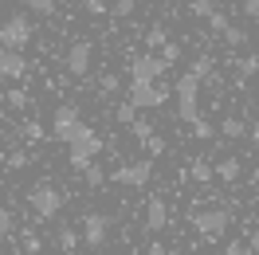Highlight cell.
Here are the masks:
<instances>
[{
	"label": "cell",
	"mask_w": 259,
	"mask_h": 255,
	"mask_svg": "<svg viewBox=\"0 0 259 255\" xmlns=\"http://www.w3.org/2000/svg\"><path fill=\"white\" fill-rule=\"evenodd\" d=\"M51 138H55V142H63V145H71V149H91L95 157L106 149V142H102L95 130L82 122L75 106H59V110L51 114Z\"/></svg>",
	"instance_id": "cell-1"
},
{
	"label": "cell",
	"mask_w": 259,
	"mask_h": 255,
	"mask_svg": "<svg viewBox=\"0 0 259 255\" xmlns=\"http://www.w3.org/2000/svg\"><path fill=\"white\" fill-rule=\"evenodd\" d=\"M193 228H196V236L204 239V243H216V239H224V232L232 228V212L220 208V204L196 208L193 212Z\"/></svg>",
	"instance_id": "cell-2"
},
{
	"label": "cell",
	"mask_w": 259,
	"mask_h": 255,
	"mask_svg": "<svg viewBox=\"0 0 259 255\" xmlns=\"http://www.w3.org/2000/svg\"><path fill=\"white\" fill-rule=\"evenodd\" d=\"M173 95H177V118L181 122L193 126L196 118H204V114H200V79H196L193 71H185V75L177 79Z\"/></svg>",
	"instance_id": "cell-3"
},
{
	"label": "cell",
	"mask_w": 259,
	"mask_h": 255,
	"mask_svg": "<svg viewBox=\"0 0 259 255\" xmlns=\"http://www.w3.org/2000/svg\"><path fill=\"white\" fill-rule=\"evenodd\" d=\"M28 208L35 212V220H55L63 212V192L55 189L51 181H39L28 189Z\"/></svg>",
	"instance_id": "cell-4"
},
{
	"label": "cell",
	"mask_w": 259,
	"mask_h": 255,
	"mask_svg": "<svg viewBox=\"0 0 259 255\" xmlns=\"http://www.w3.org/2000/svg\"><path fill=\"white\" fill-rule=\"evenodd\" d=\"M149 181H153V157L118 165V169L110 173V185H122V189H146Z\"/></svg>",
	"instance_id": "cell-5"
},
{
	"label": "cell",
	"mask_w": 259,
	"mask_h": 255,
	"mask_svg": "<svg viewBox=\"0 0 259 255\" xmlns=\"http://www.w3.org/2000/svg\"><path fill=\"white\" fill-rule=\"evenodd\" d=\"M110 232H114V216H106V212H87L82 216V243L91 247V251H98V247H106L110 243Z\"/></svg>",
	"instance_id": "cell-6"
},
{
	"label": "cell",
	"mask_w": 259,
	"mask_h": 255,
	"mask_svg": "<svg viewBox=\"0 0 259 255\" xmlns=\"http://www.w3.org/2000/svg\"><path fill=\"white\" fill-rule=\"evenodd\" d=\"M32 44V20L28 16H4L0 20V48L24 51Z\"/></svg>",
	"instance_id": "cell-7"
},
{
	"label": "cell",
	"mask_w": 259,
	"mask_h": 255,
	"mask_svg": "<svg viewBox=\"0 0 259 255\" xmlns=\"http://www.w3.org/2000/svg\"><path fill=\"white\" fill-rule=\"evenodd\" d=\"M126 102H134L138 110H157V106L169 102V87H165V82H130Z\"/></svg>",
	"instance_id": "cell-8"
},
{
	"label": "cell",
	"mask_w": 259,
	"mask_h": 255,
	"mask_svg": "<svg viewBox=\"0 0 259 255\" xmlns=\"http://www.w3.org/2000/svg\"><path fill=\"white\" fill-rule=\"evenodd\" d=\"M165 71H169V63H165L161 55H149V51L130 59V82H161Z\"/></svg>",
	"instance_id": "cell-9"
},
{
	"label": "cell",
	"mask_w": 259,
	"mask_h": 255,
	"mask_svg": "<svg viewBox=\"0 0 259 255\" xmlns=\"http://www.w3.org/2000/svg\"><path fill=\"white\" fill-rule=\"evenodd\" d=\"M63 63H67V75H75V79L91 75V63H95V44H91V39H75V44L67 48Z\"/></svg>",
	"instance_id": "cell-10"
},
{
	"label": "cell",
	"mask_w": 259,
	"mask_h": 255,
	"mask_svg": "<svg viewBox=\"0 0 259 255\" xmlns=\"http://www.w3.org/2000/svg\"><path fill=\"white\" fill-rule=\"evenodd\" d=\"M24 75H28V59H24V51H8V48H0V79L20 82Z\"/></svg>",
	"instance_id": "cell-11"
},
{
	"label": "cell",
	"mask_w": 259,
	"mask_h": 255,
	"mask_svg": "<svg viewBox=\"0 0 259 255\" xmlns=\"http://www.w3.org/2000/svg\"><path fill=\"white\" fill-rule=\"evenodd\" d=\"M165 228H169V204H165L161 196H153V200L146 204V232L157 236V232H165Z\"/></svg>",
	"instance_id": "cell-12"
},
{
	"label": "cell",
	"mask_w": 259,
	"mask_h": 255,
	"mask_svg": "<svg viewBox=\"0 0 259 255\" xmlns=\"http://www.w3.org/2000/svg\"><path fill=\"white\" fill-rule=\"evenodd\" d=\"M212 169H216V181H224V185H236V181L243 177V161H240V157H220L216 165H212Z\"/></svg>",
	"instance_id": "cell-13"
},
{
	"label": "cell",
	"mask_w": 259,
	"mask_h": 255,
	"mask_svg": "<svg viewBox=\"0 0 259 255\" xmlns=\"http://www.w3.org/2000/svg\"><path fill=\"white\" fill-rule=\"evenodd\" d=\"M220 134H224L228 142H240V138H247V122H243L240 114H228L224 122H220Z\"/></svg>",
	"instance_id": "cell-14"
},
{
	"label": "cell",
	"mask_w": 259,
	"mask_h": 255,
	"mask_svg": "<svg viewBox=\"0 0 259 255\" xmlns=\"http://www.w3.org/2000/svg\"><path fill=\"white\" fill-rule=\"evenodd\" d=\"M79 243H82V236L75 232V228H59V236H55V247L63 255H75L79 251Z\"/></svg>",
	"instance_id": "cell-15"
},
{
	"label": "cell",
	"mask_w": 259,
	"mask_h": 255,
	"mask_svg": "<svg viewBox=\"0 0 259 255\" xmlns=\"http://www.w3.org/2000/svg\"><path fill=\"white\" fill-rule=\"evenodd\" d=\"M189 177H193L196 185H208V181H216V169H212V161L196 157L193 165H189Z\"/></svg>",
	"instance_id": "cell-16"
},
{
	"label": "cell",
	"mask_w": 259,
	"mask_h": 255,
	"mask_svg": "<svg viewBox=\"0 0 259 255\" xmlns=\"http://www.w3.org/2000/svg\"><path fill=\"white\" fill-rule=\"evenodd\" d=\"M255 71H259V55H243V59H236V87H243Z\"/></svg>",
	"instance_id": "cell-17"
},
{
	"label": "cell",
	"mask_w": 259,
	"mask_h": 255,
	"mask_svg": "<svg viewBox=\"0 0 259 255\" xmlns=\"http://www.w3.org/2000/svg\"><path fill=\"white\" fill-rule=\"evenodd\" d=\"M153 134H157V130H153V122H149V118H134V122H130V138H134V142L146 145Z\"/></svg>",
	"instance_id": "cell-18"
},
{
	"label": "cell",
	"mask_w": 259,
	"mask_h": 255,
	"mask_svg": "<svg viewBox=\"0 0 259 255\" xmlns=\"http://www.w3.org/2000/svg\"><path fill=\"white\" fill-rule=\"evenodd\" d=\"M67 161H71V169H75V173H87V169L95 165V153H91V149H71Z\"/></svg>",
	"instance_id": "cell-19"
},
{
	"label": "cell",
	"mask_w": 259,
	"mask_h": 255,
	"mask_svg": "<svg viewBox=\"0 0 259 255\" xmlns=\"http://www.w3.org/2000/svg\"><path fill=\"white\" fill-rule=\"evenodd\" d=\"M24 8H28V12H35V16H55L59 0H24Z\"/></svg>",
	"instance_id": "cell-20"
},
{
	"label": "cell",
	"mask_w": 259,
	"mask_h": 255,
	"mask_svg": "<svg viewBox=\"0 0 259 255\" xmlns=\"http://www.w3.org/2000/svg\"><path fill=\"white\" fill-rule=\"evenodd\" d=\"M220 35H224V44H228V48H243V44H247V32H243V28H236V24H228Z\"/></svg>",
	"instance_id": "cell-21"
},
{
	"label": "cell",
	"mask_w": 259,
	"mask_h": 255,
	"mask_svg": "<svg viewBox=\"0 0 259 255\" xmlns=\"http://www.w3.org/2000/svg\"><path fill=\"white\" fill-rule=\"evenodd\" d=\"M165 44H169V35H165V28H161V24H153V28L146 32V48H165Z\"/></svg>",
	"instance_id": "cell-22"
},
{
	"label": "cell",
	"mask_w": 259,
	"mask_h": 255,
	"mask_svg": "<svg viewBox=\"0 0 259 255\" xmlns=\"http://www.w3.org/2000/svg\"><path fill=\"white\" fill-rule=\"evenodd\" d=\"M20 247H24L28 255H39L44 251V239L35 236V232H24V236H20Z\"/></svg>",
	"instance_id": "cell-23"
},
{
	"label": "cell",
	"mask_w": 259,
	"mask_h": 255,
	"mask_svg": "<svg viewBox=\"0 0 259 255\" xmlns=\"http://www.w3.org/2000/svg\"><path fill=\"white\" fill-rule=\"evenodd\" d=\"M189 12L200 16V20H208L212 12H216V4H212V0H189Z\"/></svg>",
	"instance_id": "cell-24"
},
{
	"label": "cell",
	"mask_w": 259,
	"mask_h": 255,
	"mask_svg": "<svg viewBox=\"0 0 259 255\" xmlns=\"http://www.w3.org/2000/svg\"><path fill=\"white\" fill-rule=\"evenodd\" d=\"M106 177H110V173H102V169H98V165H91V169H87V173H82V181H87V185H91V189H102V185H106Z\"/></svg>",
	"instance_id": "cell-25"
},
{
	"label": "cell",
	"mask_w": 259,
	"mask_h": 255,
	"mask_svg": "<svg viewBox=\"0 0 259 255\" xmlns=\"http://www.w3.org/2000/svg\"><path fill=\"white\" fill-rule=\"evenodd\" d=\"M79 8H82V12H91V16H106V12H110L106 0H79Z\"/></svg>",
	"instance_id": "cell-26"
},
{
	"label": "cell",
	"mask_w": 259,
	"mask_h": 255,
	"mask_svg": "<svg viewBox=\"0 0 259 255\" xmlns=\"http://www.w3.org/2000/svg\"><path fill=\"white\" fill-rule=\"evenodd\" d=\"M110 16H114V20L134 16V0H114V4H110Z\"/></svg>",
	"instance_id": "cell-27"
},
{
	"label": "cell",
	"mask_w": 259,
	"mask_h": 255,
	"mask_svg": "<svg viewBox=\"0 0 259 255\" xmlns=\"http://www.w3.org/2000/svg\"><path fill=\"white\" fill-rule=\"evenodd\" d=\"M8 106H12V110H28V91L12 87V91H8Z\"/></svg>",
	"instance_id": "cell-28"
},
{
	"label": "cell",
	"mask_w": 259,
	"mask_h": 255,
	"mask_svg": "<svg viewBox=\"0 0 259 255\" xmlns=\"http://www.w3.org/2000/svg\"><path fill=\"white\" fill-rule=\"evenodd\" d=\"M28 161H32V153H28V149H12V153H8V169L16 173V169H24Z\"/></svg>",
	"instance_id": "cell-29"
},
{
	"label": "cell",
	"mask_w": 259,
	"mask_h": 255,
	"mask_svg": "<svg viewBox=\"0 0 259 255\" xmlns=\"http://www.w3.org/2000/svg\"><path fill=\"white\" fill-rule=\"evenodd\" d=\"M114 118H118V122H122V126H130V122H134V118H138V106H134V102H122V106H118V110H114Z\"/></svg>",
	"instance_id": "cell-30"
},
{
	"label": "cell",
	"mask_w": 259,
	"mask_h": 255,
	"mask_svg": "<svg viewBox=\"0 0 259 255\" xmlns=\"http://www.w3.org/2000/svg\"><path fill=\"white\" fill-rule=\"evenodd\" d=\"M16 232V216H12V208H0V236H12Z\"/></svg>",
	"instance_id": "cell-31"
},
{
	"label": "cell",
	"mask_w": 259,
	"mask_h": 255,
	"mask_svg": "<svg viewBox=\"0 0 259 255\" xmlns=\"http://www.w3.org/2000/svg\"><path fill=\"white\" fill-rule=\"evenodd\" d=\"M189 71H193L196 79H208V75H212V59H208V55H200V59H193Z\"/></svg>",
	"instance_id": "cell-32"
},
{
	"label": "cell",
	"mask_w": 259,
	"mask_h": 255,
	"mask_svg": "<svg viewBox=\"0 0 259 255\" xmlns=\"http://www.w3.org/2000/svg\"><path fill=\"white\" fill-rule=\"evenodd\" d=\"M193 134H196V138H200V142H208L212 134H216V126H212L208 118H196V122H193Z\"/></svg>",
	"instance_id": "cell-33"
},
{
	"label": "cell",
	"mask_w": 259,
	"mask_h": 255,
	"mask_svg": "<svg viewBox=\"0 0 259 255\" xmlns=\"http://www.w3.org/2000/svg\"><path fill=\"white\" fill-rule=\"evenodd\" d=\"M161 153H165V138H161V134H153V138L146 142V157H161Z\"/></svg>",
	"instance_id": "cell-34"
},
{
	"label": "cell",
	"mask_w": 259,
	"mask_h": 255,
	"mask_svg": "<svg viewBox=\"0 0 259 255\" xmlns=\"http://www.w3.org/2000/svg\"><path fill=\"white\" fill-rule=\"evenodd\" d=\"M228 24H232V20H228L224 12H220V8H216V12H212V16H208V28H212V32H224Z\"/></svg>",
	"instance_id": "cell-35"
},
{
	"label": "cell",
	"mask_w": 259,
	"mask_h": 255,
	"mask_svg": "<svg viewBox=\"0 0 259 255\" xmlns=\"http://www.w3.org/2000/svg\"><path fill=\"white\" fill-rule=\"evenodd\" d=\"M24 138H28V142H39V138H44V126H39V122H24Z\"/></svg>",
	"instance_id": "cell-36"
},
{
	"label": "cell",
	"mask_w": 259,
	"mask_h": 255,
	"mask_svg": "<svg viewBox=\"0 0 259 255\" xmlns=\"http://www.w3.org/2000/svg\"><path fill=\"white\" fill-rule=\"evenodd\" d=\"M161 59H165L169 67H173V63L181 59V48H177V44H165V48H161Z\"/></svg>",
	"instance_id": "cell-37"
},
{
	"label": "cell",
	"mask_w": 259,
	"mask_h": 255,
	"mask_svg": "<svg viewBox=\"0 0 259 255\" xmlns=\"http://www.w3.org/2000/svg\"><path fill=\"white\" fill-rule=\"evenodd\" d=\"M220 255H247V243H240V239H228Z\"/></svg>",
	"instance_id": "cell-38"
},
{
	"label": "cell",
	"mask_w": 259,
	"mask_h": 255,
	"mask_svg": "<svg viewBox=\"0 0 259 255\" xmlns=\"http://www.w3.org/2000/svg\"><path fill=\"white\" fill-rule=\"evenodd\" d=\"M247 138H251V149L259 153V118L251 122V126H247Z\"/></svg>",
	"instance_id": "cell-39"
},
{
	"label": "cell",
	"mask_w": 259,
	"mask_h": 255,
	"mask_svg": "<svg viewBox=\"0 0 259 255\" xmlns=\"http://www.w3.org/2000/svg\"><path fill=\"white\" fill-rule=\"evenodd\" d=\"M243 16L259 20V0H243Z\"/></svg>",
	"instance_id": "cell-40"
},
{
	"label": "cell",
	"mask_w": 259,
	"mask_h": 255,
	"mask_svg": "<svg viewBox=\"0 0 259 255\" xmlns=\"http://www.w3.org/2000/svg\"><path fill=\"white\" fill-rule=\"evenodd\" d=\"M247 251H255V255H259V224L251 228V236H247Z\"/></svg>",
	"instance_id": "cell-41"
},
{
	"label": "cell",
	"mask_w": 259,
	"mask_h": 255,
	"mask_svg": "<svg viewBox=\"0 0 259 255\" xmlns=\"http://www.w3.org/2000/svg\"><path fill=\"white\" fill-rule=\"evenodd\" d=\"M114 91H118V79H114V75H106V79H102V95H114Z\"/></svg>",
	"instance_id": "cell-42"
},
{
	"label": "cell",
	"mask_w": 259,
	"mask_h": 255,
	"mask_svg": "<svg viewBox=\"0 0 259 255\" xmlns=\"http://www.w3.org/2000/svg\"><path fill=\"white\" fill-rule=\"evenodd\" d=\"M146 255H169V251H165V243H161V239H153V243H149V251Z\"/></svg>",
	"instance_id": "cell-43"
},
{
	"label": "cell",
	"mask_w": 259,
	"mask_h": 255,
	"mask_svg": "<svg viewBox=\"0 0 259 255\" xmlns=\"http://www.w3.org/2000/svg\"><path fill=\"white\" fill-rule=\"evenodd\" d=\"M251 185H255V189H259V169H251Z\"/></svg>",
	"instance_id": "cell-44"
},
{
	"label": "cell",
	"mask_w": 259,
	"mask_h": 255,
	"mask_svg": "<svg viewBox=\"0 0 259 255\" xmlns=\"http://www.w3.org/2000/svg\"><path fill=\"white\" fill-rule=\"evenodd\" d=\"M255 224H259V208H255Z\"/></svg>",
	"instance_id": "cell-45"
}]
</instances>
